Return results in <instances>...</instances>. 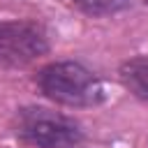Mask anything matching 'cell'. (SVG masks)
I'll use <instances>...</instances> for the list:
<instances>
[{
    "label": "cell",
    "mask_w": 148,
    "mask_h": 148,
    "mask_svg": "<svg viewBox=\"0 0 148 148\" xmlns=\"http://www.w3.org/2000/svg\"><path fill=\"white\" fill-rule=\"evenodd\" d=\"M9 132L25 148H81L88 141V130L79 118L44 104L16 106Z\"/></svg>",
    "instance_id": "cell-2"
},
{
    "label": "cell",
    "mask_w": 148,
    "mask_h": 148,
    "mask_svg": "<svg viewBox=\"0 0 148 148\" xmlns=\"http://www.w3.org/2000/svg\"><path fill=\"white\" fill-rule=\"evenodd\" d=\"M35 90L58 109H97L106 102L102 76L76 58H56L32 72Z\"/></svg>",
    "instance_id": "cell-1"
},
{
    "label": "cell",
    "mask_w": 148,
    "mask_h": 148,
    "mask_svg": "<svg viewBox=\"0 0 148 148\" xmlns=\"http://www.w3.org/2000/svg\"><path fill=\"white\" fill-rule=\"evenodd\" d=\"M141 0H69V5L88 18H111L136 7Z\"/></svg>",
    "instance_id": "cell-5"
},
{
    "label": "cell",
    "mask_w": 148,
    "mask_h": 148,
    "mask_svg": "<svg viewBox=\"0 0 148 148\" xmlns=\"http://www.w3.org/2000/svg\"><path fill=\"white\" fill-rule=\"evenodd\" d=\"M141 2H143V5H148V0H141Z\"/></svg>",
    "instance_id": "cell-6"
},
{
    "label": "cell",
    "mask_w": 148,
    "mask_h": 148,
    "mask_svg": "<svg viewBox=\"0 0 148 148\" xmlns=\"http://www.w3.org/2000/svg\"><path fill=\"white\" fill-rule=\"evenodd\" d=\"M51 53L49 28L37 18H0V69H25Z\"/></svg>",
    "instance_id": "cell-3"
},
{
    "label": "cell",
    "mask_w": 148,
    "mask_h": 148,
    "mask_svg": "<svg viewBox=\"0 0 148 148\" xmlns=\"http://www.w3.org/2000/svg\"><path fill=\"white\" fill-rule=\"evenodd\" d=\"M146 143H148V136H146Z\"/></svg>",
    "instance_id": "cell-7"
},
{
    "label": "cell",
    "mask_w": 148,
    "mask_h": 148,
    "mask_svg": "<svg viewBox=\"0 0 148 148\" xmlns=\"http://www.w3.org/2000/svg\"><path fill=\"white\" fill-rule=\"evenodd\" d=\"M116 74H118V83L127 95L148 104V53H136L125 58L118 65Z\"/></svg>",
    "instance_id": "cell-4"
}]
</instances>
